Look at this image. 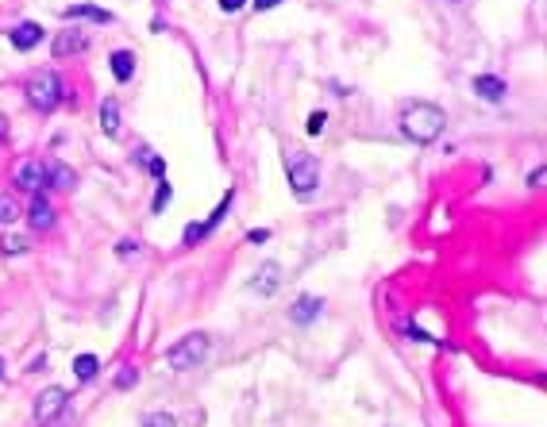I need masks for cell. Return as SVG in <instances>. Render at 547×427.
I'll use <instances>...</instances> for the list:
<instances>
[{"label": "cell", "instance_id": "6da1fadb", "mask_svg": "<svg viewBox=\"0 0 547 427\" xmlns=\"http://www.w3.org/2000/svg\"><path fill=\"white\" fill-rule=\"evenodd\" d=\"M443 127H447V116H443V108H436V104L417 100L401 112V135L409 142H420V147L436 142L443 135Z\"/></svg>", "mask_w": 547, "mask_h": 427}, {"label": "cell", "instance_id": "7a4b0ae2", "mask_svg": "<svg viewBox=\"0 0 547 427\" xmlns=\"http://www.w3.org/2000/svg\"><path fill=\"white\" fill-rule=\"evenodd\" d=\"M281 162H286V174H289V189H293V196H313L316 185H320V162L308 150L301 147H286L281 150Z\"/></svg>", "mask_w": 547, "mask_h": 427}, {"label": "cell", "instance_id": "3957f363", "mask_svg": "<svg viewBox=\"0 0 547 427\" xmlns=\"http://www.w3.org/2000/svg\"><path fill=\"white\" fill-rule=\"evenodd\" d=\"M204 358H209V335H204V331H193V335L177 339V343L166 350V362H170V369H177V374H189V369H197Z\"/></svg>", "mask_w": 547, "mask_h": 427}, {"label": "cell", "instance_id": "277c9868", "mask_svg": "<svg viewBox=\"0 0 547 427\" xmlns=\"http://www.w3.org/2000/svg\"><path fill=\"white\" fill-rule=\"evenodd\" d=\"M62 97H66V89H62V78L54 70H43V73H35V78L27 81V100H31L39 112L58 108Z\"/></svg>", "mask_w": 547, "mask_h": 427}, {"label": "cell", "instance_id": "5b68a950", "mask_svg": "<svg viewBox=\"0 0 547 427\" xmlns=\"http://www.w3.org/2000/svg\"><path fill=\"white\" fill-rule=\"evenodd\" d=\"M66 401H70V396H66V389H58V385L43 389V393L35 396V412H31L35 423H39V427H51V423L66 412Z\"/></svg>", "mask_w": 547, "mask_h": 427}, {"label": "cell", "instance_id": "8992f818", "mask_svg": "<svg viewBox=\"0 0 547 427\" xmlns=\"http://www.w3.org/2000/svg\"><path fill=\"white\" fill-rule=\"evenodd\" d=\"M43 185H46V162L27 158V162L16 166V189H24V193H39Z\"/></svg>", "mask_w": 547, "mask_h": 427}, {"label": "cell", "instance_id": "52a82bcc", "mask_svg": "<svg viewBox=\"0 0 547 427\" xmlns=\"http://www.w3.org/2000/svg\"><path fill=\"white\" fill-rule=\"evenodd\" d=\"M278 285H281V265L278 262H262L259 270H254L247 289L259 292V297H270V292H278Z\"/></svg>", "mask_w": 547, "mask_h": 427}, {"label": "cell", "instance_id": "ba28073f", "mask_svg": "<svg viewBox=\"0 0 547 427\" xmlns=\"http://www.w3.org/2000/svg\"><path fill=\"white\" fill-rule=\"evenodd\" d=\"M27 223H31L35 231H51V227H54V208H51V201H46V196L35 193L31 208H27Z\"/></svg>", "mask_w": 547, "mask_h": 427}, {"label": "cell", "instance_id": "9c48e42d", "mask_svg": "<svg viewBox=\"0 0 547 427\" xmlns=\"http://www.w3.org/2000/svg\"><path fill=\"white\" fill-rule=\"evenodd\" d=\"M43 23H35V20H27V23H20V27H16V31L12 35H8V39H12V46H16V51H31V46H39L43 43Z\"/></svg>", "mask_w": 547, "mask_h": 427}, {"label": "cell", "instance_id": "30bf717a", "mask_svg": "<svg viewBox=\"0 0 547 427\" xmlns=\"http://www.w3.org/2000/svg\"><path fill=\"white\" fill-rule=\"evenodd\" d=\"M474 93L482 100H489V104H501L509 89H505L501 78H494V73H478V78H474Z\"/></svg>", "mask_w": 547, "mask_h": 427}, {"label": "cell", "instance_id": "8fae6325", "mask_svg": "<svg viewBox=\"0 0 547 427\" xmlns=\"http://www.w3.org/2000/svg\"><path fill=\"white\" fill-rule=\"evenodd\" d=\"M320 308H324L320 297H297V305L289 308V320H293V324H313L320 316Z\"/></svg>", "mask_w": 547, "mask_h": 427}, {"label": "cell", "instance_id": "7c38bea8", "mask_svg": "<svg viewBox=\"0 0 547 427\" xmlns=\"http://www.w3.org/2000/svg\"><path fill=\"white\" fill-rule=\"evenodd\" d=\"M46 185H54V189H73V185H78V174H73V169L66 166V162H58V158H54V162H46Z\"/></svg>", "mask_w": 547, "mask_h": 427}, {"label": "cell", "instance_id": "4fadbf2b", "mask_svg": "<svg viewBox=\"0 0 547 427\" xmlns=\"http://www.w3.org/2000/svg\"><path fill=\"white\" fill-rule=\"evenodd\" d=\"M62 16L66 20H93V23L112 20V12H105V8H97V4H70V8H62Z\"/></svg>", "mask_w": 547, "mask_h": 427}, {"label": "cell", "instance_id": "5bb4252c", "mask_svg": "<svg viewBox=\"0 0 547 427\" xmlns=\"http://www.w3.org/2000/svg\"><path fill=\"white\" fill-rule=\"evenodd\" d=\"M100 127H105L108 139L120 135V100H116V97H105V100H100Z\"/></svg>", "mask_w": 547, "mask_h": 427}, {"label": "cell", "instance_id": "9a60e30c", "mask_svg": "<svg viewBox=\"0 0 547 427\" xmlns=\"http://www.w3.org/2000/svg\"><path fill=\"white\" fill-rule=\"evenodd\" d=\"M112 78L116 81H131V73H135V54L131 51H112Z\"/></svg>", "mask_w": 547, "mask_h": 427}, {"label": "cell", "instance_id": "2e32d148", "mask_svg": "<svg viewBox=\"0 0 547 427\" xmlns=\"http://www.w3.org/2000/svg\"><path fill=\"white\" fill-rule=\"evenodd\" d=\"M78 51H85V35L78 31H66L54 39V58H66V54H78Z\"/></svg>", "mask_w": 547, "mask_h": 427}, {"label": "cell", "instance_id": "e0dca14e", "mask_svg": "<svg viewBox=\"0 0 547 427\" xmlns=\"http://www.w3.org/2000/svg\"><path fill=\"white\" fill-rule=\"evenodd\" d=\"M97 369H100L97 354H78V362H73V374H78L81 381H93V377H97Z\"/></svg>", "mask_w": 547, "mask_h": 427}, {"label": "cell", "instance_id": "ac0fdd59", "mask_svg": "<svg viewBox=\"0 0 547 427\" xmlns=\"http://www.w3.org/2000/svg\"><path fill=\"white\" fill-rule=\"evenodd\" d=\"M27 243L24 235H4V239H0V251H4V258H16V254H27Z\"/></svg>", "mask_w": 547, "mask_h": 427}, {"label": "cell", "instance_id": "d6986e66", "mask_svg": "<svg viewBox=\"0 0 547 427\" xmlns=\"http://www.w3.org/2000/svg\"><path fill=\"white\" fill-rule=\"evenodd\" d=\"M16 220H20V204L8 193H0V223H16Z\"/></svg>", "mask_w": 547, "mask_h": 427}, {"label": "cell", "instance_id": "ffe728a7", "mask_svg": "<svg viewBox=\"0 0 547 427\" xmlns=\"http://www.w3.org/2000/svg\"><path fill=\"white\" fill-rule=\"evenodd\" d=\"M139 158H143L147 169L158 177V181H162V177H166V162H162V158H158V154H150V150H139Z\"/></svg>", "mask_w": 547, "mask_h": 427}, {"label": "cell", "instance_id": "44dd1931", "mask_svg": "<svg viewBox=\"0 0 547 427\" xmlns=\"http://www.w3.org/2000/svg\"><path fill=\"white\" fill-rule=\"evenodd\" d=\"M228 204H231V193H228V196H224V201H220V204H216V212H212V216H209V220H204V223H201V227H204V235H209V231H212V227H216V223H220V220H224V216H228Z\"/></svg>", "mask_w": 547, "mask_h": 427}, {"label": "cell", "instance_id": "7402d4cb", "mask_svg": "<svg viewBox=\"0 0 547 427\" xmlns=\"http://www.w3.org/2000/svg\"><path fill=\"white\" fill-rule=\"evenodd\" d=\"M170 196H174V189H170L166 181H158V189H155V201H150V208H155V212H162V208L170 204Z\"/></svg>", "mask_w": 547, "mask_h": 427}, {"label": "cell", "instance_id": "603a6c76", "mask_svg": "<svg viewBox=\"0 0 547 427\" xmlns=\"http://www.w3.org/2000/svg\"><path fill=\"white\" fill-rule=\"evenodd\" d=\"M143 427H177V420L170 412H150L147 420H143Z\"/></svg>", "mask_w": 547, "mask_h": 427}, {"label": "cell", "instance_id": "cb8c5ba5", "mask_svg": "<svg viewBox=\"0 0 547 427\" xmlns=\"http://www.w3.org/2000/svg\"><path fill=\"white\" fill-rule=\"evenodd\" d=\"M135 381H139V369H135V366H124V369L116 374V389H131Z\"/></svg>", "mask_w": 547, "mask_h": 427}, {"label": "cell", "instance_id": "d4e9b609", "mask_svg": "<svg viewBox=\"0 0 547 427\" xmlns=\"http://www.w3.org/2000/svg\"><path fill=\"white\" fill-rule=\"evenodd\" d=\"M324 123H328L324 112H313V116H308V123H305V131H308V135H320V131H324Z\"/></svg>", "mask_w": 547, "mask_h": 427}, {"label": "cell", "instance_id": "484cf974", "mask_svg": "<svg viewBox=\"0 0 547 427\" xmlns=\"http://www.w3.org/2000/svg\"><path fill=\"white\" fill-rule=\"evenodd\" d=\"M204 239V227L201 223H189L185 227V246H193V243H201Z\"/></svg>", "mask_w": 547, "mask_h": 427}, {"label": "cell", "instance_id": "4316f807", "mask_svg": "<svg viewBox=\"0 0 547 427\" xmlns=\"http://www.w3.org/2000/svg\"><path fill=\"white\" fill-rule=\"evenodd\" d=\"M135 246H139L135 239H120L116 243V254H120V258H127V254H135Z\"/></svg>", "mask_w": 547, "mask_h": 427}, {"label": "cell", "instance_id": "83f0119b", "mask_svg": "<svg viewBox=\"0 0 547 427\" xmlns=\"http://www.w3.org/2000/svg\"><path fill=\"white\" fill-rule=\"evenodd\" d=\"M281 0H254V12H270V8H278Z\"/></svg>", "mask_w": 547, "mask_h": 427}, {"label": "cell", "instance_id": "f1b7e54d", "mask_svg": "<svg viewBox=\"0 0 547 427\" xmlns=\"http://www.w3.org/2000/svg\"><path fill=\"white\" fill-rule=\"evenodd\" d=\"M243 4H247V0H220V8H224V12H239Z\"/></svg>", "mask_w": 547, "mask_h": 427}, {"label": "cell", "instance_id": "f546056e", "mask_svg": "<svg viewBox=\"0 0 547 427\" xmlns=\"http://www.w3.org/2000/svg\"><path fill=\"white\" fill-rule=\"evenodd\" d=\"M266 239H270V231H251L247 235V243H266Z\"/></svg>", "mask_w": 547, "mask_h": 427}, {"label": "cell", "instance_id": "4dcf8cb0", "mask_svg": "<svg viewBox=\"0 0 547 427\" xmlns=\"http://www.w3.org/2000/svg\"><path fill=\"white\" fill-rule=\"evenodd\" d=\"M540 181H543V166H540V169H536V174H528V185H532V189H536V185H540Z\"/></svg>", "mask_w": 547, "mask_h": 427}, {"label": "cell", "instance_id": "1f68e13d", "mask_svg": "<svg viewBox=\"0 0 547 427\" xmlns=\"http://www.w3.org/2000/svg\"><path fill=\"white\" fill-rule=\"evenodd\" d=\"M4 139H8V120L0 116V142H4Z\"/></svg>", "mask_w": 547, "mask_h": 427}, {"label": "cell", "instance_id": "d6a6232c", "mask_svg": "<svg viewBox=\"0 0 547 427\" xmlns=\"http://www.w3.org/2000/svg\"><path fill=\"white\" fill-rule=\"evenodd\" d=\"M0 374H4V362H0Z\"/></svg>", "mask_w": 547, "mask_h": 427}]
</instances>
